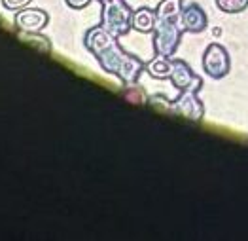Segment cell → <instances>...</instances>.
<instances>
[{
  "label": "cell",
  "mask_w": 248,
  "mask_h": 241,
  "mask_svg": "<svg viewBox=\"0 0 248 241\" xmlns=\"http://www.w3.org/2000/svg\"><path fill=\"white\" fill-rule=\"evenodd\" d=\"M116 38L118 36L108 33L103 25L93 27L85 34V48L97 57L106 72L116 74L125 86L137 84L140 72L144 70V63L139 57L124 52V48L118 44Z\"/></svg>",
  "instance_id": "cell-1"
},
{
  "label": "cell",
  "mask_w": 248,
  "mask_h": 241,
  "mask_svg": "<svg viewBox=\"0 0 248 241\" xmlns=\"http://www.w3.org/2000/svg\"><path fill=\"white\" fill-rule=\"evenodd\" d=\"M101 25L114 36H124L133 29V10L125 0H103Z\"/></svg>",
  "instance_id": "cell-2"
},
{
  "label": "cell",
  "mask_w": 248,
  "mask_h": 241,
  "mask_svg": "<svg viewBox=\"0 0 248 241\" xmlns=\"http://www.w3.org/2000/svg\"><path fill=\"white\" fill-rule=\"evenodd\" d=\"M182 27L178 21L157 19L154 29V50L157 55L172 57L182 40Z\"/></svg>",
  "instance_id": "cell-3"
},
{
  "label": "cell",
  "mask_w": 248,
  "mask_h": 241,
  "mask_svg": "<svg viewBox=\"0 0 248 241\" xmlns=\"http://www.w3.org/2000/svg\"><path fill=\"white\" fill-rule=\"evenodd\" d=\"M203 70L214 80H220V78L229 74L231 59H229L228 50L222 44H210L205 50V53H203Z\"/></svg>",
  "instance_id": "cell-4"
},
{
  "label": "cell",
  "mask_w": 248,
  "mask_h": 241,
  "mask_svg": "<svg viewBox=\"0 0 248 241\" xmlns=\"http://www.w3.org/2000/svg\"><path fill=\"white\" fill-rule=\"evenodd\" d=\"M169 80L178 91H199L203 87V78L197 76L182 59H172V72Z\"/></svg>",
  "instance_id": "cell-5"
},
{
  "label": "cell",
  "mask_w": 248,
  "mask_h": 241,
  "mask_svg": "<svg viewBox=\"0 0 248 241\" xmlns=\"http://www.w3.org/2000/svg\"><path fill=\"white\" fill-rule=\"evenodd\" d=\"M172 112L184 116L186 120L201 121L205 116V106L197 97V91H180L178 99L172 101Z\"/></svg>",
  "instance_id": "cell-6"
},
{
  "label": "cell",
  "mask_w": 248,
  "mask_h": 241,
  "mask_svg": "<svg viewBox=\"0 0 248 241\" xmlns=\"http://www.w3.org/2000/svg\"><path fill=\"white\" fill-rule=\"evenodd\" d=\"M49 16L40 10V8H23L16 12V27L21 33H40L42 29L47 25Z\"/></svg>",
  "instance_id": "cell-7"
},
{
  "label": "cell",
  "mask_w": 248,
  "mask_h": 241,
  "mask_svg": "<svg viewBox=\"0 0 248 241\" xmlns=\"http://www.w3.org/2000/svg\"><path fill=\"white\" fill-rule=\"evenodd\" d=\"M178 23H180L182 31H186V33H201L207 29L208 17L199 4H189L186 8H182Z\"/></svg>",
  "instance_id": "cell-8"
},
{
  "label": "cell",
  "mask_w": 248,
  "mask_h": 241,
  "mask_svg": "<svg viewBox=\"0 0 248 241\" xmlns=\"http://www.w3.org/2000/svg\"><path fill=\"white\" fill-rule=\"evenodd\" d=\"M155 23H157V14L155 10H150V8H139L133 12V29L139 31V33H154L155 29Z\"/></svg>",
  "instance_id": "cell-9"
},
{
  "label": "cell",
  "mask_w": 248,
  "mask_h": 241,
  "mask_svg": "<svg viewBox=\"0 0 248 241\" xmlns=\"http://www.w3.org/2000/svg\"><path fill=\"white\" fill-rule=\"evenodd\" d=\"M146 70L155 80H167V78H170V72H172V59L170 57H163V55H157L155 59L150 61L146 65Z\"/></svg>",
  "instance_id": "cell-10"
},
{
  "label": "cell",
  "mask_w": 248,
  "mask_h": 241,
  "mask_svg": "<svg viewBox=\"0 0 248 241\" xmlns=\"http://www.w3.org/2000/svg\"><path fill=\"white\" fill-rule=\"evenodd\" d=\"M155 14H157V19L178 21L182 14V0H161L155 8Z\"/></svg>",
  "instance_id": "cell-11"
},
{
  "label": "cell",
  "mask_w": 248,
  "mask_h": 241,
  "mask_svg": "<svg viewBox=\"0 0 248 241\" xmlns=\"http://www.w3.org/2000/svg\"><path fill=\"white\" fill-rule=\"evenodd\" d=\"M25 44L32 46L34 50H38L40 53H49L51 52V42L46 36H42L40 33H25Z\"/></svg>",
  "instance_id": "cell-12"
},
{
  "label": "cell",
  "mask_w": 248,
  "mask_h": 241,
  "mask_svg": "<svg viewBox=\"0 0 248 241\" xmlns=\"http://www.w3.org/2000/svg\"><path fill=\"white\" fill-rule=\"evenodd\" d=\"M216 6L226 14H239L248 8V0H216Z\"/></svg>",
  "instance_id": "cell-13"
},
{
  "label": "cell",
  "mask_w": 248,
  "mask_h": 241,
  "mask_svg": "<svg viewBox=\"0 0 248 241\" xmlns=\"http://www.w3.org/2000/svg\"><path fill=\"white\" fill-rule=\"evenodd\" d=\"M124 97L127 101H131V103H140V104H144L146 101H148L144 89H142V87H139L137 84H129V86L125 87Z\"/></svg>",
  "instance_id": "cell-14"
},
{
  "label": "cell",
  "mask_w": 248,
  "mask_h": 241,
  "mask_svg": "<svg viewBox=\"0 0 248 241\" xmlns=\"http://www.w3.org/2000/svg\"><path fill=\"white\" fill-rule=\"evenodd\" d=\"M32 0H2V6L10 12H19L23 8H27Z\"/></svg>",
  "instance_id": "cell-15"
},
{
  "label": "cell",
  "mask_w": 248,
  "mask_h": 241,
  "mask_svg": "<svg viewBox=\"0 0 248 241\" xmlns=\"http://www.w3.org/2000/svg\"><path fill=\"white\" fill-rule=\"evenodd\" d=\"M89 2H91V0H66V4H68L70 8H74V10H82L85 6H89Z\"/></svg>",
  "instance_id": "cell-16"
},
{
  "label": "cell",
  "mask_w": 248,
  "mask_h": 241,
  "mask_svg": "<svg viewBox=\"0 0 248 241\" xmlns=\"http://www.w3.org/2000/svg\"><path fill=\"white\" fill-rule=\"evenodd\" d=\"M101 2H103V0H101Z\"/></svg>",
  "instance_id": "cell-17"
}]
</instances>
